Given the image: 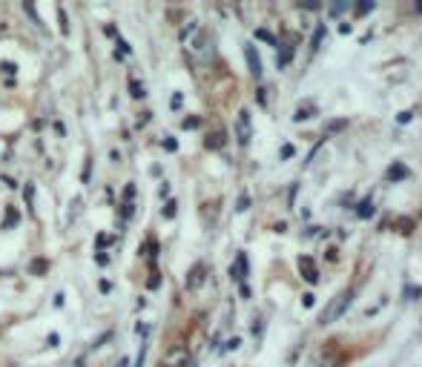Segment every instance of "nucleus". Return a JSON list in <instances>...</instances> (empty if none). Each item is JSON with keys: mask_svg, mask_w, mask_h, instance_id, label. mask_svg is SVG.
Instances as JSON below:
<instances>
[{"mask_svg": "<svg viewBox=\"0 0 422 367\" xmlns=\"http://www.w3.org/2000/svg\"><path fill=\"white\" fill-rule=\"evenodd\" d=\"M278 155H281V158H293V155H296V150H293L291 143H285V146H281V153H278Z\"/></svg>", "mask_w": 422, "mask_h": 367, "instance_id": "14", "label": "nucleus"}, {"mask_svg": "<svg viewBox=\"0 0 422 367\" xmlns=\"http://www.w3.org/2000/svg\"><path fill=\"white\" fill-rule=\"evenodd\" d=\"M187 52L193 55V60L210 63L213 60V38H210L204 29H195V35L187 38Z\"/></svg>", "mask_w": 422, "mask_h": 367, "instance_id": "1", "label": "nucleus"}, {"mask_svg": "<svg viewBox=\"0 0 422 367\" xmlns=\"http://www.w3.org/2000/svg\"><path fill=\"white\" fill-rule=\"evenodd\" d=\"M313 367H339V361H336V356H322Z\"/></svg>", "mask_w": 422, "mask_h": 367, "instance_id": "12", "label": "nucleus"}, {"mask_svg": "<svg viewBox=\"0 0 422 367\" xmlns=\"http://www.w3.org/2000/svg\"><path fill=\"white\" fill-rule=\"evenodd\" d=\"M256 38H259V40H267L270 46H278V40H276V38H273L267 29H256Z\"/></svg>", "mask_w": 422, "mask_h": 367, "instance_id": "11", "label": "nucleus"}, {"mask_svg": "<svg viewBox=\"0 0 422 367\" xmlns=\"http://www.w3.org/2000/svg\"><path fill=\"white\" fill-rule=\"evenodd\" d=\"M313 302H316V299H313V292H308V296H302V305H305V307H313Z\"/></svg>", "mask_w": 422, "mask_h": 367, "instance_id": "20", "label": "nucleus"}, {"mask_svg": "<svg viewBox=\"0 0 422 367\" xmlns=\"http://www.w3.org/2000/svg\"><path fill=\"white\" fill-rule=\"evenodd\" d=\"M293 52H296V49H293V43L281 49V55H278V66H288V63L293 60Z\"/></svg>", "mask_w": 422, "mask_h": 367, "instance_id": "10", "label": "nucleus"}, {"mask_svg": "<svg viewBox=\"0 0 422 367\" xmlns=\"http://www.w3.org/2000/svg\"><path fill=\"white\" fill-rule=\"evenodd\" d=\"M322 38H325V26L319 23V26H316V38H313V49H316L319 43H322Z\"/></svg>", "mask_w": 422, "mask_h": 367, "instance_id": "16", "label": "nucleus"}, {"mask_svg": "<svg viewBox=\"0 0 422 367\" xmlns=\"http://www.w3.org/2000/svg\"><path fill=\"white\" fill-rule=\"evenodd\" d=\"M247 267H250V264H247V256H244V253H239V258H236V264L230 267V273H233V278H236V281H242V278H247Z\"/></svg>", "mask_w": 422, "mask_h": 367, "instance_id": "6", "label": "nucleus"}, {"mask_svg": "<svg viewBox=\"0 0 422 367\" xmlns=\"http://www.w3.org/2000/svg\"><path fill=\"white\" fill-rule=\"evenodd\" d=\"M201 281H204V267L198 264V267H193V273H190V278H187V287H190V290H195Z\"/></svg>", "mask_w": 422, "mask_h": 367, "instance_id": "8", "label": "nucleus"}, {"mask_svg": "<svg viewBox=\"0 0 422 367\" xmlns=\"http://www.w3.org/2000/svg\"><path fill=\"white\" fill-rule=\"evenodd\" d=\"M357 215H359V218H371V215H374V201L365 198L362 204H357Z\"/></svg>", "mask_w": 422, "mask_h": 367, "instance_id": "9", "label": "nucleus"}, {"mask_svg": "<svg viewBox=\"0 0 422 367\" xmlns=\"http://www.w3.org/2000/svg\"><path fill=\"white\" fill-rule=\"evenodd\" d=\"M247 204H250V198H247V195H242V198H239V209H247Z\"/></svg>", "mask_w": 422, "mask_h": 367, "instance_id": "24", "label": "nucleus"}, {"mask_svg": "<svg viewBox=\"0 0 422 367\" xmlns=\"http://www.w3.org/2000/svg\"><path fill=\"white\" fill-rule=\"evenodd\" d=\"M299 270H302V278L305 281H310V284L319 281V270H316V264H313L310 256H299Z\"/></svg>", "mask_w": 422, "mask_h": 367, "instance_id": "5", "label": "nucleus"}, {"mask_svg": "<svg viewBox=\"0 0 422 367\" xmlns=\"http://www.w3.org/2000/svg\"><path fill=\"white\" fill-rule=\"evenodd\" d=\"M402 292H405V296H411V299H413V296H419V287H413V284H408V287H405Z\"/></svg>", "mask_w": 422, "mask_h": 367, "instance_id": "19", "label": "nucleus"}, {"mask_svg": "<svg viewBox=\"0 0 422 367\" xmlns=\"http://www.w3.org/2000/svg\"><path fill=\"white\" fill-rule=\"evenodd\" d=\"M184 126H187V129H193V126H198V118H187V121H184Z\"/></svg>", "mask_w": 422, "mask_h": 367, "instance_id": "23", "label": "nucleus"}, {"mask_svg": "<svg viewBox=\"0 0 422 367\" xmlns=\"http://www.w3.org/2000/svg\"><path fill=\"white\" fill-rule=\"evenodd\" d=\"M396 121H399V124H408V121H411V112H399V118H396Z\"/></svg>", "mask_w": 422, "mask_h": 367, "instance_id": "22", "label": "nucleus"}, {"mask_svg": "<svg viewBox=\"0 0 422 367\" xmlns=\"http://www.w3.org/2000/svg\"><path fill=\"white\" fill-rule=\"evenodd\" d=\"M385 178H388V181H402V178H408V167H405L402 161H396V164H391V167H388Z\"/></svg>", "mask_w": 422, "mask_h": 367, "instance_id": "7", "label": "nucleus"}, {"mask_svg": "<svg viewBox=\"0 0 422 367\" xmlns=\"http://www.w3.org/2000/svg\"><path fill=\"white\" fill-rule=\"evenodd\" d=\"M350 302H354V290H345V292H339V296L322 310V316H319V324H333L336 319H342L345 316V310L350 307Z\"/></svg>", "mask_w": 422, "mask_h": 367, "instance_id": "2", "label": "nucleus"}, {"mask_svg": "<svg viewBox=\"0 0 422 367\" xmlns=\"http://www.w3.org/2000/svg\"><path fill=\"white\" fill-rule=\"evenodd\" d=\"M244 57L250 63V75L253 78H261V57H259V52H256L253 43H244Z\"/></svg>", "mask_w": 422, "mask_h": 367, "instance_id": "4", "label": "nucleus"}, {"mask_svg": "<svg viewBox=\"0 0 422 367\" xmlns=\"http://www.w3.org/2000/svg\"><path fill=\"white\" fill-rule=\"evenodd\" d=\"M207 146H213V150L224 146V135H219V132H216V135H210V138H207Z\"/></svg>", "mask_w": 422, "mask_h": 367, "instance_id": "13", "label": "nucleus"}, {"mask_svg": "<svg viewBox=\"0 0 422 367\" xmlns=\"http://www.w3.org/2000/svg\"><path fill=\"white\" fill-rule=\"evenodd\" d=\"M368 12H374V4H359V6H357V15H359V18L368 15Z\"/></svg>", "mask_w": 422, "mask_h": 367, "instance_id": "15", "label": "nucleus"}, {"mask_svg": "<svg viewBox=\"0 0 422 367\" xmlns=\"http://www.w3.org/2000/svg\"><path fill=\"white\" fill-rule=\"evenodd\" d=\"M236 135H239V143H242V146H247V143H250V138H253V121H250V112H247V109H242V112H239V121H236Z\"/></svg>", "mask_w": 422, "mask_h": 367, "instance_id": "3", "label": "nucleus"}, {"mask_svg": "<svg viewBox=\"0 0 422 367\" xmlns=\"http://www.w3.org/2000/svg\"><path fill=\"white\" fill-rule=\"evenodd\" d=\"M310 118V106H302L299 112H296V121H308Z\"/></svg>", "mask_w": 422, "mask_h": 367, "instance_id": "17", "label": "nucleus"}, {"mask_svg": "<svg viewBox=\"0 0 422 367\" xmlns=\"http://www.w3.org/2000/svg\"><path fill=\"white\" fill-rule=\"evenodd\" d=\"M129 87H132V95H135V98L144 95V87H138V81H129Z\"/></svg>", "mask_w": 422, "mask_h": 367, "instance_id": "18", "label": "nucleus"}, {"mask_svg": "<svg viewBox=\"0 0 422 367\" xmlns=\"http://www.w3.org/2000/svg\"><path fill=\"white\" fill-rule=\"evenodd\" d=\"M345 9H347V6H345V4H336V6H330V15H342V12H345Z\"/></svg>", "mask_w": 422, "mask_h": 367, "instance_id": "21", "label": "nucleus"}]
</instances>
